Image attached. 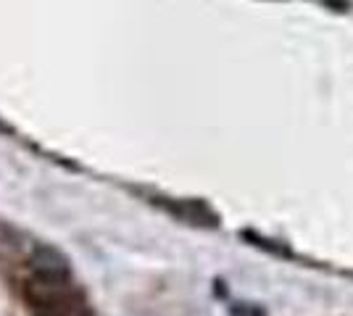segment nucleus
Wrapping results in <instances>:
<instances>
[{
	"label": "nucleus",
	"mask_w": 353,
	"mask_h": 316,
	"mask_svg": "<svg viewBox=\"0 0 353 316\" xmlns=\"http://www.w3.org/2000/svg\"><path fill=\"white\" fill-rule=\"evenodd\" d=\"M34 316H88L85 306L79 298H63V301L53 303V306H45V308H34Z\"/></svg>",
	"instance_id": "1"
}]
</instances>
